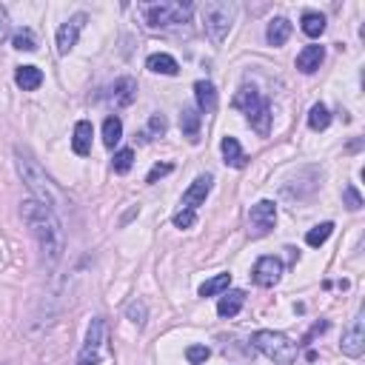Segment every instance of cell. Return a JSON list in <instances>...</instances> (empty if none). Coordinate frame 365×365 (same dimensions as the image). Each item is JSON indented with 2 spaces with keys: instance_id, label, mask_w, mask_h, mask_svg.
I'll list each match as a JSON object with an SVG mask.
<instances>
[{
  "instance_id": "6da1fadb",
  "label": "cell",
  "mask_w": 365,
  "mask_h": 365,
  "mask_svg": "<svg viewBox=\"0 0 365 365\" xmlns=\"http://www.w3.org/2000/svg\"><path fill=\"white\" fill-rule=\"evenodd\" d=\"M20 217L26 223L29 234L35 237L46 265H57L63 260V249H66V237H63V223H60V217L35 197L20 203Z\"/></svg>"
},
{
  "instance_id": "7a4b0ae2",
  "label": "cell",
  "mask_w": 365,
  "mask_h": 365,
  "mask_svg": "<svg viewBox=\"0 0 365 365\" xmlns=\"http://www.w3.org/2000/svg\"><path fill=\"white\" fill-rule=\"evenodd\" d=\"M15 166H17V174H20V180L29 186V192H32V197L35 200H40L43 205H49L54 215L60 208L66 205V200H63V192H60L54 182H52V177L43 171V166L29 155L26 148H15Z\"/></svg>"
},
{
  "instance_id": "3957f363",
  "label": "cell",
  "mask_w": 365,
  "mask_h": 365,
  "mask_svg": "<svg viewBox=\"0 0 365 365\" xmlns=\"http://www.w3.org/2000/svg\"><path fill=\"white\" fill-rule=\"evenodd\" d=\"M194 3L189 0H160V3H140L137 15L146 29H174L192 20Z\"/></svg>"
},
{
  "instance_id": "277c9868",
  "label": "cell",
  "mask_w": 365,
  "mask_h": 365,
  "mask_svg": "<svg viewBox=\"0 0 365 365\" xmlns=\"http://www.w3.org/2000/svg\"><path fill=\"white\" fill-rule=\"evenodd\" d=\"M234 106L246 114L249 126L257 132V134H268L271 132V103L260 95L254 86H242L237 95H234Z\"/></svg>"
},
{
  "instance_id": "5b68a950",
  "label": "cell",
  "mask_w": 365,
  "mask_h": 365,
  "mask_svg": "<svg viewBox=\"0 0 365 365\" xmlns=\"http://www.w3.org/2000/svg\"><path fill=\"white\" fill-rule=\"evenodd\" d=\"M251 345L260 354H265L274 365H294V359L300 354L297 343L288 337V334H283V331H257L254 337H251Z\"/></svg>"
},
{
  "instance_id": "8992f818",
  "label": "cell",
  "mask_w": 365,
  "mask_h": 365,
  "mask_svg": "<svg viewBox=\"0 0 365 365\" xmlns=\"http://www.w3.org/2000/svg\"><path fill=\"white\" fill-rule=\"evenodd\" d=\"M234 15H237V6L231 0H208V3H203V26L211 43L220 46L228 38L234 26Z\"/></svg>"
},
{
  "instance_id": "52a82bcc",
  "label": "cell",
  "mask_w": 365,
  "mask_h": 365,
  "mask_svg": "<svg viewBox=\"0 0 365 365\" xmlns=\"http://www.w3.org/2000/svg\"><path fill=\"white\" fill-rule=\"evenodd\" d=\"M106 317H95L88 323L86 343L77 354V365H98L103 359V345H106Z\"/></svg>"
},
{
  "instance_id": "ba28073f",
  "label": "cell",
  "mask_w": 365,
  "mask_h": 365,
  "mask_svg": "<svg viewBox=\"0 0 365 365\" xmlns=\"http://www.w3.org/2000/svg\"><path fill=\"white\" fill-rule=\"evenodd\" d=\"M274 226H277V205L271 200H260L249 211V231L251 237H265Z\"/></svg>"
},
{
  "instance_id": "9c48e42d",
  "label": "cell",
  "mask_w": 365,
  "mask_h": 365,
  "mask_svg": "<svg viewBox=\"0 0 365 365\" xmlns=\"http://www.w3.org/2000/svg\"><path fill=\"white\" fill-rule=\"evenodd\" d=\"M86 23H88V15L77 12V15H72L63 26L57 29V54H69V52L77 46V38H80V32H83Z\"/></svg>"
},
{
  "instance_id": "30bf717a",
  "label": "cell",
  "mask_w": 365,
  "mask_h": 365,
  "mask_svg": "<svg viewBox=\"0 0 365 365\" xmlns=\"http://www.w3.org/2000/svg\"><path fill=\"white\" fill-rule=\"evenodd\" d=\"M340 351H343L345 357H351V359L362 357V351H365V320H362V314H357L354 323L348 325V331L343 334Z\"/></svg>"
},
{
  "instance_id": "8fae6325",
  "label": "cell",
  "mask_w": 365,
  "mask_h": 365,
  "mask_svg": "<svg viewBox=\"0 0 365 365\" xmlns=\"http://www.w3.org/2000/svg\"><path fill=\"white\" fill-rule=\"evenodd\" d=\"M251 277H254L257 286L274 288V286L283 280V263H280L277 257H260L257 265H254V271H251Z\"/></svg>"
},
{
  "instance_id": "7c38bea8",
  "label": "cell",
  "mask_w": 365,
  "mask_h": 365,
  "mask_svg": "<svg viewBox=\"0 0 365 365\" xmlns=\"http://www.w3.org/2000/svg\"><path fill=\"white\" fill-rule=\"evenodd\" d=\"M211 186H215V177H211V174H200V177L192 182V186L186 189L180 205L186 208V211H197V208L205 203V197L211 194Z\"/></svg>"
},
{
  "instance_id": "4fadbf2b",
  "label": "cell",
  "mask_w": 365,
  "mask_h": 365,
  "mask_svg": "<svg viewBox=\"0 0 365 365\" xmlns=\"http://www.w3.org/2000/svg\"><path fill=\"white\" fill-rule=\"evenodd\" d=\"M323 60H325V46L311 43V46H306V49L297 54V69H300L302 75H314V72L323 66Z\"/></svg>"
},
{
  "instance_id": "5bb4252c",
  "label": "cell",
  "mask_w": 365,
  "mask_h": 365,
  "mask_svg": "<svg viewBox=\"0 0 365 365\" xmlns=\"http://www.w3.org/2000/svg\"><path fill=\"white\" fill-rule=\"evenodd\" d=\"M111 103L114 106H132L134 103V98H137V83L132 80V77H120V80H114V86H111Z\"/></svg>"
},
{
  "instance_id": "9a60e30c",
  "label": "cell",
  "mask_w": 365,
  "mask_h": 365,
  "mask_svg": "<svg viewBox=\"0 0 365 365\" xmlns=\"http://www.w3.org/2000/svg\"><path fill=\"white\" fill-rule=\"evenodd\" d=\"M194 98H197V111L211 114V111L217 109V88H215V83L197 80L194 83Z\"/></svg>"
},
{
  "instance_id": "2e32d148",
  "label": "cell",
  "mask_w": 365,
  "mask_h": 365,
  "mask_svg": "<svg viewBox=\"0 0 365 365\" xmlns=\"http://www.w3.org/2000/svg\"><path fill=\"white\" fill-rule=\"evenodd\" d=\"M91 137H95V129H91V123H88V120H80V123L75 126V134H72L75 155H80V157L91 155Z\"/></svg>"
},
{
  "instance_id": "e0dca14e",
  "label": "cell",
  "mask_w": 365,
  "mask_h": 365,
  "mask_svg": "<svg viewBox=\"0 0 365 365\" xmlns=\"http://www.w3.org/2000/svg\"><path fill=\"white\" fill-rule=\"evenodd\" d=\"M200 123H203V114L197 109H192V106L182 109V114H180V132H182V137H189L192 143H197L200 140Z\"/></svg>"
},
{
  "instance_id": "ac0fdd59",
  "label": "cell",
  "mask_w": 365,
  "mask_h": 365,
  "mask_svg": "<svg viewBox=\"0 0 365 365\" xmlns=\"http://www.w3.org/2000/svg\"><path fill=\"white\" fill-rule=\"evenodd\" d=\"M220 151H223V157H226V166H231V169H246V151H242V146H240L237 137H223Z\"/></svg>"
},
{
  "instance_id": "d6986e66",
  "label": "cell",
  "mask_w": 365,
  "mask_h": 365,
  "mask_svg": "<svg viewBox=\"0 0 365 365\" xmlns=\"http://www.w3.org/2000/svg\"><path fill=\"white\" fill-rule=\"evenodd\" d=\"M146 69H148V72H155V75H169V77H174V75L180 72L177 60H174L171 54H166V52L151 54V57L146 60Z\"/></svg>"
},
{
  "instance_id": "ffe728a7",
  "label": "cell",
  "mask_w": 365,
  "mask_h": 365,
  "mask_svg": "<svg viewBox=\"0 0 365 365\" xmlns=\"http://www.w3.org/2000/svg\"><path fill=\"white\" fill-rule=\"evenodd\" d=\"M15 83L23 88V91H38L40 83H43V72L38 66H20L15 72Z\"/></svg>"
},
{
  "instance_id": "44dd1931",
  "label": "cell",
  "mask_w": 365,
  "mask_h": 365,
  "mask_svg": "<svg viewBox=\"0 0 365 365\" xmlns=\"http://www.w3.org/2000/svg\"><path fill=\"white\" fill-rule=\"evenodd\" d=\"M288 38H291V23H288L286 17H274V20L268 23V29H265V40H268L271 46H283Z\"/></svg>"
},
{
  "instance_id": "7402d4cb",
  "label": "cell",
  "mask_w": 365,
  "mask_h": 365,
  "mask_svg": "<svg viewBox=\"0 0 365 365\" xmlns=\"http://www.w3.org/2000/svg\"><path fill=\"white\" fill-rule=\"evenodd\" d=\"M242 302H246V294L242 291H223V297L217 302V314L220 317H234V314H240Z\"/></svg>"
},
{
  "instance_id": "603a6c76",
  "label": "cell",
  "mask_w": 365,
  "mask_h": 365,
  "mask_svg": "<svg viewBox=\"0 0 365 365\" xmlns=\"http://www.w3.org/2000/svg\"><path fill=\"white\" fill-rule=\"evenodd\" d=\"M120 140H123V120H120L117 114H109L103 120V143L109 148H114Z\"/></svg>"
},
{
  "instance_id": "cb8c5ba5",
  "label": "cell",
  "mask_w": 365,
  "mask_h": 365,
  "mask_svg": "<svg viewBox=\"0 0 365 365\" xmlns=\"http://www.w3.org/2000/svg\"><path fill=\"white\" fill-rule=\"evenodd\" d=\"M300 29L309 38H320L325 32V17L320 12H306V15H302V20H300Z\"/></svg>"
},
{
  "instance_id": "d4e9b609",
  "label": "cell",
  "mask_w": 365,
  "mask_h": 365,
  "mask_svg": "<svg viewBox=\"0 0 365 365\" xmlns=\"http://www.w3.org/2000/svg\"><path fill=\"white\" fill-rule=\"evenodd\" d=\"M231 286V274H217V277H211L200 286V297H215V294H223L228 291Z\"/></svg>"
},
{
  "instance_id": "484cf974",
  "label": "cell",
  "mask_w": 365,
  "mask_h": 365,
  "mask_svg": "<svg viewBox=\"0 0 365 365\" xmlns=\"http://www.w3.org/2000/svg\"><path fill=\"white\" fill-rule=\"evenodd\" d=\"M328 126H331V111L323 103L311 106V111H309V129L311 132H325Z\"/></svg>"
},
{
  "instance_id": "4316f807",
  "label": "cell",
  "mask_w": 365,
  "mask_h": 365,
  "mask_svg": "<svg viewBox=\"0 0 365 365\" xmlns=\"http://www.w3.org/2000/svg\"><path fill=\"white\" fill-rule=\"evenodd\" d=\"M12 46L17 52H35L38 49V38H35L32 29H17V32L12 35Z\"/></svg>"
},
{
  "instance_id": "83f0119b",
  "label": "cell",
  "mask_w": 365,
  "mask_h": 365,
  "mask_svg": "<svg viewBox=\"0 0 365 365\" xmlns=\"http://www.w3.org/2000/svg\"><path fill=\"white\" fill-rule=\"evenodd\" d=\"M331 231H334V223H320V226H314L309 234H306V242L311 249H320L323 242L331 237Z\"/></svg>"
},
{
  "instance_id": "f1b7e54d",
  "label": "cell",
  "mask_w": 365,
  "mask_h": 365,
  "mask_svg": "<svg viewBox=\"0 0 365 365\" xmlns=\"http://www.w3.org/2000/svg\"><path fill=\"white\" fill-rule=\"evenodd\" d=\"M111 166H114L117 174H126L134 166V151L132 148H120L117 155H114V160H111Z\"/></svg>"
},
{
  "instance_id": "f546056e",
  "label": "cell",
  "mask_w": 365,
  "mask_h": 365,
  "mask_svg": "<svg viewBox=\"0 0 365 365\" xmlns=\"http://www.w3.org/2000/svg\"><path fill=\"white\" fill-rule=\"evenodd\" d=\"M126 317L137 325V328H143L146 325V317H148V309H146V302L143 300H134V302H129V309H126Z\"/></svg>"
},
{
  "instance_id": "4dcf8cb0",
  "label": "cell",
  "mask_w": 365,
  "mask_h": 365,
  "mask_svg": "<svg viewBox=\"0 0 365 365\" xmlns=\"http://www.w3.org/2000/svg\"><path fill=\"white\" fill-rule=\"evenodd\" d=\"M211 357V348L208 345H189L186 348V359L192 362V365H200V362H205Z\"/></svg>"
},
{
  "instance_id": "1f68e13d",
  "label": "cell",
  "mask_w": 365,
  "mask_h": 365,
  "mask_svg": "<svg viewBox=\"0 0 365 365\" xmlns=\"http://www.w3.org/2000/svg\"><path fill=\"white\" fill-rule=\"evenodd\" d=\"M197 223V211H186V208H180L177 215H174V226L177 228H192Z\"/></svg>"
},
{
  "instance_id": "d6a6232c",
  "label": "cell",
  "mask_w": 365,
  "mask_h": 365,
  "mask_svg": "<svg viewBox=\"0 0 365 365\" xmlns=\"http://www.w3.org/2000/svg\"><path fill=\"white\" fill-rule=\"evenodd\" d=\"M171 163H157V166H151V171L146 174V182H157L160 177H166V174H171Z\"/></svg>"
},
{
  "instance_id": "836d02e7",
  "label": "cell",
  "mask_w": 365,
  "mask_h": 365,
  "mask_svg": "<svg viewBox=\"0 0 365 365\" xmlns=\"http://www.w3.org/2000/svg\"><path fill=\"white\" fill-rule=\"evenodd\" d=\"M166 129H169V123H166V117L163 114H151V120H148V132L151 134H166Z\"/></svg>"
},
{
  "instance_id": "e575fe53",
  "label": "cell",
  "mask_w": 365,
  "mask_h": 365,
  "mask_svg": "<svg viewBox=\"0 0 365 365\" xmlns=\"http://www.w3.org/2000/svg\"><path fill=\"white\" fill-rule=\"evenodd\" d=\"M343 197H345V205H348L351 211H357V208H362V197H359V192H357L354 186H348V189L343 192Z\"/></svg>"
},
{
  "instance_id": "d590c367",
  "label": "cell",
  "mask_w": 365,
  "mask_h": 365,
  "mask_svg": "<svg viewBox=\"0 0 365 365\" xmlns=\"http://www.w3.org/2000/svg\"><path fill=\"white\" fill-rule=\"evenodd\" d=\"M9 35H12L9 15H6V9H3V6H0V43H3V40H9Z\"/></svg>"
},
{
  "instance_id": "8d00e7d4",
  "label": "cell",
  "mask_w": 365,
  "mask_h": 365,
  "mask_svg": "<svg viewBox=\"0 0 365 365\" xmlns=\"http://www.w3.org/2000/svg\"><path fill=\"white\" fill-rule=\"evenodd\" d=\"M3 365H15V362H3Z\"/></svg>"
}]
</instances>
